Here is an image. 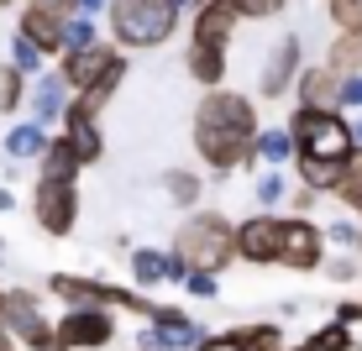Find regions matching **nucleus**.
Returning a JSON list of instances; mask_svg holds the SVG:
<instances>
[{
	"label": "nucleus",
	"mask_w": 362,
	"mask_h": 351,
	"mask_svg": "<svg viewBox=\"0 0 362 351\" xmlns=\"http://www.w3.org/2000/svg\"><path fill=\"white\" fill-rule=\"evenodd\" d=\"M257 110L247 95L236 90H210L205 100L194 105V153L210 162L216 173H231V168H252L257 162Z\"/></svg>",
	"instance_id": "obj_1"
},
{
	"label": "nucleus",
	"mask_w": 362,
	"mask_h": 351,
	"mask_svg": "<svg viewBox=\"0 0 362 351\" xmlns=\"http://www.w3.org/2000/svg\"><path fill=\"white\" fill-rule=\"evenodd\" d=\"M326 236L336 246H357V236H362V225H352V220H331L326 225Z\"/></svg>",
	"instance_id": "obj_38"
},
{
	"label": "nucleus",
	"mask_w": 362,
	"mask_h": 351,
	"mask_svg": "<svg viewBox=\"0 0 362 351\" xmlns=\"http://www.w3.org/2000/svg\"><path fill=\"white\" fill-rule=\"evenodd\" d=\"M294 95H299V105H341V73H336L331 64H320V69H299Z\"/></svg>",
	"instance_id": "obj_17"
},
{
	"label": "nucleus",
	"mask_w": 362,
	"mask_h": 351,
	"mask_svg": "<svg viewBox=\"0 0 362 351\" xmlns=\"http://www.w3.org/2000/svg\"><path fill=\"white\" fill-rule=\"evenodd\" d=\"M69 105H74V90H69L64 73H37V84H32V116L42 121V126H58V121L69 116Z\"/></svg>",
	"instance_id": "obj_15"
},
{
	"label": "nucleus",
	"mask_w": 362,
	"mask_h": 351,
	"mask_svg": "<svg viewBox=\"0 0 362 351\" xmlns=\"http://www.w3.org/2000/svg\"><path fill=\"white\" fill-rule=\"evenodd\" d=\"M121 79H127V53H116V58H110V69L100 73L90 90H79V95H74V105H79V110H90V116H100V110L110 105V95L121 90Z\"/></svg>",
	"instance_id": "obj_18"
},
{
	"label": "nucleus",
	"mask_w": 362,
	"mask_h": 351,
	"mask_svg": "<svg viewBox=\"0 0 362 351\" xmlns=\"http://www.w3.org/2000/svg\"><path fill=\"white\" fill-rule=\"evenodd\" d=\"M116 53H121V47H105V42L69 47V53H64V69H58V73H64V79H69V90L79 95V90H90V84L100 79V73L110 69V58H116Z\"/></svg>",
	"instance_id": "obj_14"
},
{
	"label": "nucleus",
	"mask_w": 362,
	"mask_h": 351,
	"mask_svg": "<svg viewBox=\"0 0 362 351\" xmlns=\"http://www.w3.org/2000/svg\"><path fill=\"white\" fill-rule=\"evenodd\" d=\"M173 252L189 257V268H210V273H226L236 262V225L221 215V210H199L179 225L173 236Z\"/></svg>",
	"instance_id": "obj_4"
},
{
	"label": "nucleus",
	"mask_w": 362,
	"mask_h": 351,
	"mask_svg": "<svg viewBox=\"0 0 362 351\" xmlns=\"http://www.w3.org/2000/svg\"><path fill=\"white\" fill-rule=\"evenodd\" d=\"M189 299H216L221 294V273H210V268H189V278L179 283Z\"/></svg>",
	"instance_id": "obj_31"
},
{
	"label": "nucleus",
	"mask_w": 362,
	"mask_h": 351,
	"mask_svg": "<svg viewBox=\"0 0 362 351\" xmlns=\"http://www.w3.org/2000/svg\"><path fill=\"white\" fill-rule=\"evenodd\" d=\"M257 205H268V210H279L284 205V173L279 168H268V173H257Z\"/></svg>",
	"instance_id": "obj_34"
},
{
	"label": "nucleus",
	"mask_w": 362,
	"mask_h": 351,
	"mask_svg": "<svg viewBox=\"0 0 362 351\" xmlns=\"http://www.w3.org/2000/svg\"><path fill=\"white\" fill-rule=\"evenodd\" d=\"M326 242L331 236L320 231L315 220H305L299 210L294 215H279V268H289V273L326 268Z\"/></svg>",
	"instance_id": "obj_5"
},
{
	"label": "nucleus",
	"mask_w": 362,
	"mask_h": 351,
	"mask_svg": "<svg viewBox=\"0 0 362 351\" xmlns=\"http://www.w3.org/2000/svg\"><path fill=\"white\" fill-rule=\"evenodd\" d=\"M336 320H346V325H362V299H346V304L336 309Z\"/></svg>",
	"instance_id": "obj_41"
},
{
	"label": "nucleus",
	"mask_w": 362,
	"mask_h": 351,
	"mask_svg": "<svg viewBox=\"0 0 362 351\" xmlns=\"http://www.w3.org/2000/svg\"><path fill=\"white\" fill-rule=\"evenodd\" d=\"M27 79H32V73H21L16 64H6V69H0V110H6V116H16L21 95H27Z\"/></svg>",
	"instance_id": "obj_27"
},
{
	"label": "nucleus",
	"mask_w": 362,
	"mask_h": 351,
	"mask_svg": "<svg viewBox=\"0 0 362 351\" xmlns=\"http://www.w3.org/2000/svg\"><path fill=\"white\" fill-rule=\"evenodd\" d=\"M27 6L47 11V16H58V21H74V16H84V0H27Z\"/></svg>",
	"instance_id": "obj_36"
},
{
	"label": "nucleus",
	"mask_w": 362,
	"mask_h": 351,
	"mask_svg": "<svg viewBox=\"0 0 362 351\" xmlns=\"http://www.w3.org/2000/svg\"><path fill=\"white\" fill-rule=\"evenodd\" d=\"M116 304H69L64 320H58V341L74 346V351H95V346H110L116 341Z\"/></svg>",
	"instance_id": "obj_6"
},
{
	"label": "nucleus",
	"mask_w": 362,
	"mask_h": 351,
	"mask_svg": "<svg viewBox=\"0 0 362 351\" xmlns=\"http://www.w3.org/2000/svg\"><path fill=\"white\" fill-rule=\"evenodd\" d=\"M90 42H95L90 16H74V21H64V53H69V47H90Z\"/></svg>",
	"instance_id": "obj_35"
},
{
	"label": "nucleus",
	"mask_w": 362,
	"mask_h": 351,
	"mask_svg": "<svg viewBox=\"0 0 362 351\" xmlns=\"http://www.w3.org/2000/svg\"><path fill=\"white\" fill-rule=\"evenodd\" d=\"M136 351H147V346H136Z\"/></svg>",
	"instance_id": "obj_51"
},
{
	"label": "nucleus",
	"mask_w": 362,
	"mask_h": 351,
	"mask_svg": "<svg viewBox=\"0 0 362 351\" xmlns=\"http://www.w3.org/2000/svg\"><path fill=\"white\" fill-rule=\"evenodd\" d=\"M6 325L16 331V341L27 346V351H53V346H58V325L42 320L32 288H11V299H6Z\"/></svg>",
	"instance_id": "obj_8"
},
{
	"label": "nucleus",
	"mask_w": 362,
	"mask_h": 351,
	"mask_svg": "<svg viewBox=\"0 0 362 351\" xmlns=\"http://www.w3.org/2000/svg\"><path fill=\"white\" fill-rule=\"evenodd\" d=\"M341 105L362 110V73H346V79H341Z\"/></svg>",
	"instance_id": "obj_40"
},
{
	"label": "nucleus",
	"mask_w": 362,
	"mask_h": 351,
	"mask_svg": "<svg viewBox=\"0 0 362 351\" xmlns=\"http://www.w3.org/2000/svg\"><path fill=\"white\" fill-rule=\"evenodd\" d=\"M0 210H16V194L11 189H0Z\"/></svg>",
	"instance_id": "obj_45"
},
{
	"label": "nucleus",
	"mask_w": 362,
	"mask_h": 351,
	"mask_svg": "<svg viewBox=\"0 0 362 351\" xmlns=\"http://www.w3.org/2000/svg\"><path fill=\"white\" fill-rule=\"evenodd\" d=\"M236 257L257 262V268L279 262V215H252L236 225Z\"/></svg>",
	"instance_id": "obj_12"
},
{
	"label": "nucleus",
	"mask_w": 362,
	"mask_h": 351,
	"mask_svg": "<svg viewBox=\"0 0 362 351\" xmlns=\"http://www.w3.org/2000/svg\"><path fill=\"white\" fill-rule=\"evenodd\" d=\"M299 37H279V42H273V53H268V64H263V84H257V90H263L268 100H279V95H289L294 90V79H299Z\"/></svg>",
	"instance_id": "obj_13"
},
{
	"label": "nucleus",
	"mask_w": 362,
	"mask_h": 351,
	"mask_svg": "<svg viewBox=\"0 0 362 351\" xmlns=\"http://www.w3.org/2000/svg\"><path fill=\"white\" fill-rule=\"evenodd\" d=\"M64 136H69V147H74V153H79L84 168L105 157V136H100V126H95V116H90V110L69 105V116H64Z\"/></svg>",
	"instance_id": "obj_16"
},
{
	"label": "nucleus",
	"mask_w": 362,
	"mask_h": 351,
	"mask_svg": "<svg viewBox=\"0 0 362 351\" xmlns=\"http://www.w3.org/2000/svg\"><path fill=\"white\" fill-rule=\"evenodd\" d=\"M357 262H362V257H331V262H326V278L352 283V278H357Z\"/></svg>",
	"instance_id": "obj_39"
},
{
	"label": "nucleus",
	"mask_w": 362,
	"mask_h": 351,
	"mask_svg": "<svg viewBox=\"0 0 362 351\" xmlns=\"http://www.w3.org/2000/svg\"><path fill=\"white\" fill-rule=\"evenodd\" d=\"M189 79L205 84V90H221V79H226V47H199V42H189Z\"/></svg>",
	"instance_id": "obj_22"
},
{
	"label": "nucleus",
	"mask_w": 362,
	"mask_h": 351,
	"mask_svg": "<svg viewBox=\"0 0 362 351\" xmlns=\"http://www.w3.org/2000/svg\"><path fill=\"white\" fill-rule=\"evenodd\" d=\"M236 6H242V16H247V21H263V16H279L284 0H236Z\"/></svg>",
	"instance_id": "obj_37"
},
{
	"label": "nucleus",
	"mask_w": 362,
	"mask_h": 351,
	"mask_svg": "<svg viewBox=\"0 0 362 351\" xmlns=\"http://www.w3.org/2000/svg\"><path fill=\"white\" fill-rule=\"evenodd\" d=\"M6 299H11V294H6V288H0V320H6Z\"/></svg>",
	"instance_id": "obj_46"
},
{
	"label": "nucleus",
	"mask_w": 362,
	"mask_h": 351,
	"mask_svg": "<svg viewBox=\"0 0 362 351\" xmlns=\"http://www.w3.org/2000/svg\"><path fill=\"white\" fill-rule=\"evenodd\" d=\"M257 162H268V168H279V162H289V157H299V142H294V131L289 126H263L257 131Z\"/></svg>",
	"instance_id": "obj_23"
},
{
	"label": "nucleus",
	"mask_w": 362,
	"mask_h": 351,
	"mask_svg": "<svg viewBox=\"0 0 362 351\" xmlns=\"http://www.w3.org/2000/svg\"><path fill=\"white\" fill-rule=\"evenodd\" d=\"M352 142H357V153H362V110L352 116Z\"/></svg>",
	"instance_id": "obj_44"
},
{
	"label": "nucleus",
	"mask_w": 362,
	"mask_h": 351,
	"mask_svg": "<svg viewBox=\"0 0 362 351\" xmlns=\"http://www.w3.org/2000/svg\"><path fill=\"white\" fill-rule=\"evenodd\" d=\"M289 131H294V142H299V157H341V162L357 157L352 116H341L336 105H299L294 116H289Z\"/></svg>",
	"instance_id": "obj_2"
},
{
	"label": "nucleus",
	"mask_w": 362,
	"mask_h": 351,
	"mask_svg": "<svg viewBox=\"0 0 362 351\" xmlns=\"http://www.w3.org/2000/svg\"><path fill=\"white\" fill-rule=\"evenodd\" d=\"M32 215L47 236H69L74 225H79V194H74V184L69 179H37Z\"/></svg>",
	"instance_id": "obj_7"
},
{
	"label": "nucleus",
	"mask_w": 362,
	"mask_h": 351,
	"mask_svg": "<svg viewBox=\"0 0 362 351\" xmlns=\"http://www.w3.org/2000/svg\"><path fill=\"white\" fill-rule=\"evenodd\" d=\"M236 335L247 341V351H284V331L279 325H236Z\"/></svg>",
	"instance_id": "obj_29"
},
{
	"label": "nucleus",
	"mask_w": 362,
	"mask_h": 351,
	"mask_svg": "<svg viewBox=\"0 0 362 351\" xmlns=\"http://www.w3.org/2000/svg\"><path fill=\"white\" fill-rule=\"evenodd\" d=\"M16 32H21V37H32V42L42 47L47 58H53V53H64V21H58V16H47V11H37V6L21 11V27H16Z\"/></svg>",
	"instance_id": "obj_19"
},
{
	"label": "nucleus",
	"mask_w": 362,
	"mask_h": 351,
	"mask_svg": "<svg viewBox=\"0 0 362 351\" xmlns=\"http://www.w3.org/2000/svg\"><path fill=\"white\" fill-rule=\"evenodd\" d=\"M205 335L210 331L199 320H189L184 309H158V315L147 320V331H142V346L147 351H194Z\"/></svg>",
	"instance_id": "obj_9"
},
{
	"label": "nucleus",
	"mask_w": 362,
	"mask_h": 351,
	"mask_svg": "<svg viewBox=\"0 0 362 351\" xmlns=\"http://www.w3.org/2000/svg\"><path fill=\"white\" fill-rule=\"evenodd\" d=\"M299 346L305 351H362L357 325H346V320H331V325H320V331H310Z\"/></svg>",
	"instance_id": "obj_24"
},
{
	"label": "nucleus",
	"mask_w": 362,
	"mask_h": 351,
	"mask_svg": "<svg viewBox=\"0 0 362 351\" xmlns=\"http://www.w3.org/2000/svg\"><path fill=\"white\" fill-rule=\"evenodd\" d=\"M42 58H47V53L32 42V37H21V32L11 37V64H16L21 73H32V79H37V73H42Z\"/></svg>",
	"instance_id": "obj_30"
},
{
	"label": "nucleus",
	"mask_w": 362,
	"mask_h": 351,
	"mask_svg": "<svg viewBox=\"0 0 362 351\" xmlns=\"http://www.w3.org/2000/svg\"><path fill=\"white\" fill-rule=\"evenodd\" d=\"M236 21H247L236 0H199L194 21H189V42H199V47H231Z\"/></svg>",
	"instance_id": "obj_10"
},
{
	"label": "nucleus",
	"mask_w": 362,
	"mask_h": 351,
	"mask_svg": "<svg viewBox=\"0 0 362 351\" xmlns=\"http://www.w3.org/2000/svg\"><path fill=\"white\" fill-rule=\"evenodd\" d=\"M0 351H16V331H11L6 320H0Z\"/></svg>",
	"instance_id": "obj_42"
},
{
	"label": "nucleus",
	"mask_w": 362,
	"mask_h": 351,
	"mask_svg": "<svg viewBox=\"0 0 362 351\" xmlns=\"http://www.w3.org/2000/svg\"><path fill=\"white\" fill-rule=\"evenodd\" d=\"M37 162H42V179H69V184L79 179V168H84L79 153L69 147V136H53V147H47V153L37 157Z\"/></svg>",
	"instance_id": "obj_25"
},
{
	"label": "nucleus",
	"mask_w": 362,
	"mask_h": 351,
	"mask_svg": "<svg viewBox=\"0 0 362 351\" xmlns=\"http://www.w3.org/2000/svg\"><path fill=\"white\" fill-rule=\"evenodd\" d=\"M357 252H362V236H357Z\"/></svg>",
	"instance_id": "obj_49"
},
{
	"label": "nucleus",
	"mask_w": 362,
	"mask_h": 351,
	"mask_svg": "<svg viewBox=\"0 0 362 351\" xmlns=\"http://www.w3.org/2000/svg\"><path fill=\"white\" fill-rule=\"evenodd\" d=\"M336 199H341L346 210H357V215H362V153L352 157V168H346V179H341V189H336Z\"/></svg>",
	"instance_id": "obj_32"
},
{
	"label": "nucleus",
	"mask_w": 362,
	"mask_h": 351,
	"mask_svg": "<svg viewBox=\"0 0 362 351\" xmlns=\"http://www.w3.org/2000/svg\"><path fill=\"white\" fill-rule=\"evenodd\" d=\"M163 189L173 194V205H184V210H189L194 199H199V189H205V184H199L194 173H184V168H168V173H163Z\"/></svg>",
	"instance_id": "obj_28"
},
{
	"label": "nucleus",
	"mask_w": 362,
	"mask_h": 351,
	"mask_svg": "<svg viewBox=\"0 0 362 351\" xmlns=\"http://www.w3.org/2000/svg\"><path fill=\"white\" fill-rule=\"evenodd\" d=\"M189 278V257L184 252H158V246H136L132 252V283L158 288V283H184Z\"/></svg>",
	"instance_id": "obj_11"
},
{
	"label": "nucleus",
	"mask_w": 362,
	"mask_h": 351,
	"mask_svg": "<svg viewBox=\"0 0 362 351\" xmlns=\"http://www.w3.org/2000/svg\"><path fill=\"white\" fill-rule=\"evenodd\" d=\"M179 0H116L110 37H116V47H163L179 27Z\"/></svg>",
	"instance_id": "obj_3"
},
{
	"label": "nucleus",
	"mask_w": 362,
	"mask_h": 351,
	"mask_svg": "<svg viewBox=\"0 0 362 351\" xmlns=\"http://www.w3.org/2000/svg\"><path fill=\"white\" fill-rule=\"evenodd\" d=\"M179 6H199V0H179Z\"/></svg>",
	"instance_id": "obj_47"
},
{
	"label": "nucleus",
	"mask_w": 362,
	"mask_h": 351,
	"mask_svg": "<svg viewBox=\"0 0 362 351\" xmlns=\"http://www.w3.org/2000/svg\"><path fill=\"white\" fill-rule=\"evenodd\" d=\"M346 168H352V157H299V179L310 184V189H320V194H336L341 189V179H346Z\"/></svg>",
	"instance_id": "obj_20"
},
{
	"label": "nucleus",
	"mask_w": 362,
	"mask_h": 351,
	"mask_svg": "<svg viewBox=\"0 0 362 351\" xmlns=\"http://www.w3.org/2000/svg\"><path fill=\"white\" fill-rule=\"evenodd\" d=\"M294 351H305V346H294Z\"/></svg>",
	"instance_id": "obj_50"
},
{
	"label": "nucleus",
	"mask_w": 362,
	"mask_h": 351,
	"mask_svg": "<svg viewBox=\"0 0 362 351\" xmlns=\"http://www.w3.org/2000/svg\"><path fill=\"white\" fill-rule=\"evenodd\" d=\"M6 6H11V0H0V11H6Z\"/></svg>",
	"instance_id": "obj_48"
},
{
	"label": "nucleus",
	"mask_w": 362,
	"mask_h": 351,
	"mask_svg": "<svg viewBox=\"0 0 362 351\" xmlns=\"http://www.w3.org/2000/svg\"><path fill=\"white\" fill-rule=\"evenodd\" d=\"M116 0H84V16H100V11H110Z\"/></svg>",
	"instance_id": "obj_43"
},
{
	"label": "nucleus",
	"mask_w": 362,
	"mask_h": 351,
	"mask_svg": "<svg viewBox=\"0 0 362 351\" xmlns=\"http://www.w3.org/2000/svg\"><path fill=\"white\" fill-rule=\"evenodd\" d=\"M47 147H53V136H47V126H42V121H21V126H11V131H6V153L16 157V162L42 157Z\"/></svg>",
	"instance_id": "obj_21"
},
{
	"label": "nucleus",
	"mask_w": 362,
	"mask_h": 351,
	"mask_svg": "<svg viewBox=\"0 0 362 351\" xmlns=\"http://www.w3.org/2000/svg\"><path fill=\"white\" fill-rule=\"evenodd\" d=\"M336 32H362V0H326Z\"/></svg>",
	"instance_id": "obj_33"
},
{
	"label": "nucleus",
	"mask_w": 362,
	"mask_h": 351,
	"mask_svg": "<svg viewBox=\"0 0 362 351\" xmlns=\"http://www.w3.org/2000/svg\"><path fill=\"white\" fill-rule=\"evenodd\" d=\"M326 64L341 73V79H346V73H362V32H336Z\"/></svg>",
	"instance_id": "obj_26"
}]
</instances>
